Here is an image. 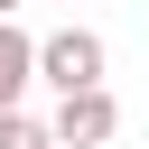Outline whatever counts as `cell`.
<instances>
[{
	"mask_svg": "<svg viewBox=\"0 0 149 149\" xmlns=\"http://www.w3.org/2000/svg\"><path fill=\"white\" fill-rule=\"evenodd\" d=\"M102 37L93 28H56V37H37V84H56V93H84V84H102Z\"/></svg>",
	"mask_w": 149,
	"mask_h": 149,
	"instance_id": "1",
	"label": "cell"
},
{
	"mask_svg": "<svg viewBox=\"0 0 149 149\" xmlns=\"http://www.w3.org/2000/svg\"><path fill=\"white\" fill-rule=\"evenodd\" d=\"M56 149H102L112 130H121V102H112V84H84V93H56Z\"/></svg>",
	"mask_w": 149,
	"mask_h": 149,
	"instance_id": "2",
	"label": "cell"
},
{
	"mask_svg": "<svg viewBox=\"0 0 149 149\" xmlns=\"http://www.w3.org/2000/svg\"><path fill=\"white\" fill-rule=\"evenodd\" d=\"M37 84V37L19 19H0V112H19V93Z\"/></svg>",
	"mask_w": 149,
	"mask_h": 149,
	"instance_id": "3",
	"label": "cell"
},
{
	"mask_svg": "<svg viewBox=\"0 0 149 149\" xmlns=\"http://www.w3.org/2000/svg\"><path fill=\"white\" fill-rule=\"evenodd\" d=\"M0 149H56V130L37 112H0Z\"/></svg>",
	"mask_w": 149,
	"mask_h": 149,
	"instance_id": "4",
	"label": "cell"
},
{
	"mask_svg": "<svg viewBox=\"0 0 149 149\" xmlns=\"http://www.w3.org/2000/svg\"><path fill=\"white\" fill-rule=\"evenodd\" d=\"M19 9H28V0H0V19H19Z\"/></svg>",
	"mask_w": 149,
	"mask_h": 149,
	"instance_id": "5",
	"label": "cell"
}]
</instances>
